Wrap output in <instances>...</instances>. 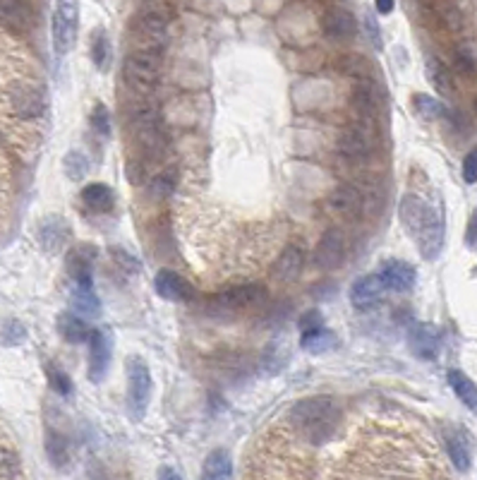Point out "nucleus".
<instances>
[{
    "instance_id": "nucleus-1",
    "label": "nucleus",
    "mask_w": 477,
    "mask_h": 480,
    "mask_svg": "<svg viewBox=\"0 0 477 480\" xmlns=\"http://www.w3.org/2000/svg\"><path fill=\"white\" fill-rule=\"evenodd\" d=\"M48 99L34 58L0 31V135L20 154H31L41 142Z\"/></svg>"
},
{
    "instance_id": "nucleus-2",
    "label": "nucleus",
    "mask_w": 477,
    "mask_h": 480,
    "mask_svg": "<svg viewBox=\"0 0 477 480\" xmlns=\"http://www.w3.org/2000/svg\"><path fill=\"white\" fill-rule=\"evenodd\" d=\"M398 217H401L403 228L415 240L420 255L430 262L437 260L444 248V214L439 211V207L427 202L422 195L408 193V195H403Z\"/></svg>"
},
{
    "instance_id": "nucleus-3",
    "label": "nucleus",
    "mask_w": 477,
    "mask_h": 480,
    "mask_svg": "<svg viewBox=\"0 0 477 480\" xmlns=\"http://www.w3.org/2000/svg\"><path fill=\"white\" fill-rule=\"evenodd\" d=\"M288 423L307 444H324L336 435L341 423V406L331 397H310L293 406Z\"/></svg>"
},
{
    "instance_id": "nucleus-4",
    "label": "nucleus",
    "mask_w": 477,
    "mask_h": 480,
    "mask_svg": "<svg viewBox=\"0 0 477 480\" xmlns=\"http://www.w3.org/2000/svg\"><path fill=\"white\" fill-rule=\"evenodd\" d=\"M127 125L132 130L134 142L140 144L144 154H158L164 150L166 135L161 128V113L157 104L147 97H140L125 106Z\"/></svg>"
},
{
    "instance_id": "nucleus-5",
    "label": "nucleus",
    "mask_w": 477,
    "mask_h": 480,
    "mask_svg": "<svg viewBox=\"0 0 477 480\" xmlns=\"http://www.w3.org/2000/svg\"><path fill=\"white\" fill-rule=\"evenodd\" d=\"M161 56L147 51H132L123 63V80L134 94L147 97L158 82Z\"/></svg>"
},
{
    "instance_id": "nucleus-6",
    "label": "nucleus",
    "mask_w": 477,
    "mask_h": 480,
    "mask_svg": "<svg viewBox=\"0 0 477 480\" xmlns=\"http://www.w3.org/2000/svg\"><path fill=\"white\" fill-rule=\"evenodd\" d=\"M80 34V0H55L51 20L53 48L58 56H67L75 48Z\"/></svg>"
},
{
    "instance_id": "nucleus-7",
    "label": "nucleus",
    "mask_w": 477,
    "mask_h": 480,
    "mask_svg": "<svg viewBox=\"0 0 477 480\" xmlns=\"http://www.w3.org/2000/svg\"><path fill=\"white\" fill-rule=\"evenodd\" d=\"M125 375H127V406L134 418H142L147 406L151 401V370L142 356H130L125 360Z\"/></svg>"
},
{
    "instance_id": "nucleus-8",
    "label": "nucleus",
    "mask_w": 477,
    "mask_h": 480,
    "mask_svg": "<svg viewBox=\"0 0 477 480\" xmlns=\"http://www.w3.org/2000/svg\"><path fill=\"white\" fill-rule=\"evenodd\" d=\"M264 298H267V288L264 286L243 284L214 293L207 300V305H209L211 313H240V310L257 308Z\"/></svg>"
},
{
    "instance_id": "nucleus-9",
    "label": "nucleus",
    "mask_w": 477,
    "mask_h": 480,
    "mask_svg": "<svg viewBox=\"0 0 477 480\" xmlns=\"http://www.w3.org/2000/svg\"><path fill=\"white\" fill-rule=\"evenodd\" d=\"M89 356H87V375H89L91 382H101L108 373V365H111L113 358V334L108 327H98V330H91L89 337Z\"/></svg>"
},
{
    "instance_id": "nucleus-10",
    "label": "nucleus",
    "mask_w": 477,
    "mask_h": 480,
    "mask_svg": "<svg viewBox=\"0 0 477 480\" xmlns=\"http://www.w3.org/2000/svg\"><path fill=\"white\" fill-rule=\"evenodd\" d=\"M321 34L334 41V44H345V41H353L355 34H358V20L353 15L351 10L344 8V5H331V8L324 10L321 15Z\"/></svg>"
},
{
    "instance_id": "nucleus-11",
    "label": "nucleus",
    "mask_w": 477,
    "mask_h": 480,
    "mask_svg": "<svg viewBox=\"0 0 477 480\" xmlns=\"http://www.w3.org/2000/svg\"><path fill=\"white\" fill-rule=\"evenodd\" d=\"M372 133L367 130V125L358 123V125H351L345 128L338 140H336V150L338 154L345 159V161H353V164H362L372 154Z\"/></svg>"
},
{
    "instance_id": "nucleus-12",
    "label": "nucleus",
    "mask_w": 477,
    "mask_h": 480,
    "mask_svg": "<svg viewBox=\"0 0 477 480\" xmlns=\"http://www.w3.org/2000/svg\"><path fill=\"white\" fill-rule=\"evenodd\" d=\"M345 236L341 228H328L324 236L317 243L314 248V267H319L324 271H334L338 270L345 260Z\"/></svg>"
},
{
    "instance_id": "nucleus-13",
    "label": "nucleus",
    "mask_w": 477,
    "mask_h": 480,
    "mask_svg": "<svg viewBox=\"0 0 477 480\" xmlns=\"http://www.w3.org/2000/svg\"><path fill=\"white\" fill-rule=\"evenodd\" d=\"M408 346L420 360H434L441 351V331L430 322H415L408 330Z\"/></svg>"
},
{
    "instance_id": "nucleus-14",
    "label": "nucleus",
    "mask_w": 477,
    "mask_h": 480,
    "mask_svg": "<svg viewBox=\"0 0 477 480\" xmlns=\"http://www.w3.org/2000/svg\"><path fill=\"white\" fill-rule=\"evenodd\" d=\"M444 447H447L451 464L458 471H470V466H473V437L468 435V430L458 428V425L444 428Z\"/></svg>"
},
{
    "instance_id": "nucleus-15",
    "label": "nucleus",
    "mask_w": 477,
    "mask_h": 480,
    "mask_svg": "<svg viewBox=\"0 0 477 480\" xmlns=\"http://www.w3.org/2000/svg\"><path fill=\"white\" fill-rule=\"evenodd\" d=\"M70 233L72 231L65 219L51 214L38 224V243L48 255H60V253H65L67 243H70Z\"/></svg>"
},
{
    "instance_id": "nucleus-16",
    "label": "nucleus",
    "mask_w": 477,
    "mask_h": 480,
    "mask_svg": "<svg viewBox=\"0 0 477 480\" xmlns=\"http://www.w3.org/2000/svg\"><path fill=\"white\" fill-rule=\"evenodd\" d=\"M384 291H387V286L379 274H365L351 286V305L360 313H367L384 298Z\"/></svg>"
},
{
    "instance_id": "nucleus-17",
    "label": "nucleus",
    "mask_w": 477,
    "mask_h": 480,
    "mask_svg": "<svg viewBox=\"0 0 477 480\" xmlns=\"http://www.w3.org/2000/svg\"><path fill=\"white\" fill-rule=\"evenodd\" d=\"M379 277L387 288L405 293L411 291L415 281H418V271H415V267H413L411 262H405V260H387V262L381 264Z\"/></svg>"
},
{
    "instance_id": "nucleus-18",
    "label": "nucleus",
    "mask_w": 477,
    "mask_h": 480,
    "mask_svg": "<svg viewBox=\"0 0 477 480\" xmlns=\"http://www.w3.org/2000/svg\"><path fill=\"white\" fill-rule=\"evenodd\" d=\"M302 267H305V250L300 245H285L284 253L271 267V277L277 279L278 284H293L302 274Z\"/></svg>"
},
{
    "instance_id": "nucleus-19",
    "label": "nucleus",
    "mask_w": 477,
    "mask_h": 480,
    "mask_svg": "<svg viewBox=\"0 0 477 480\" xmlns=\"http://www.w3.org/2000/svg\"><path fill=\"white\" fill-rule=\"evenodd\" d=\"M0 24L13 31L31 30L34 24L31 0H0Z\"/></svg>"
},
{
    "instance_id": "nucleus-20",
    "label": "nucleus",
    "mask_w": 477,
    "mask_h": 480,
    "mask_svg": "<svg viewBox=\"0 0 477 480\" xmlns=\"http://www.w3.org/2000/svg\"><path fill=\"white\" fill-rule=\"evenodd\" d=\"M154 288L161 298L173 300V303H187L194 298V288L180 277L178 271L161 270L154 279Z\"/></svg>"
},
{
    "instance_id": "nucleus-21",
    "label": "nucleus",
    "mask_w": 477,
    "mask_h": 480,
    "mask_svg": "<svg viewBox=\"0 0 477 480\" xmlns=\"http://www.w3.org/2000/svg\"><path fill=\"white\" fill-rule=\"evenodd\" d=\"M328 210L341 219H358L362 211V193L353 185H338L328 195Z\"/></svg>"
},
{
    "instance_id": "nucleus-22",
    "label": "nucleus",
    "mask_w": 477,
    "mask_h": 480,
    "mask_svg": "<svg viewBox=\"0 0 477 480\" xmlns=\"http://www.w3.org/2000/svg\"><path fill=\"white\" fill-rule=\"evenodd\" d=\"M58 334L65 339L67 344H87L91 337V330L87 320H84L80 313H72V310H65L58 315Z\"/></svg>"
},
{
    "instance_id": "nucleus-23",
    "label": "nucleus",
    "mask_w": 477,
    "mask_h": 480,
    "mask_svg": "<svg viewBox=\"0 0 477 480\" xmlns=\"http://www.w3.org/2000/svg\"><path fill=\"white\" fill-rule=\"evenodd\" d=\"M82 204L94 214H108L115 204V193L104 183H89L82 188Z\"/></svg>"
},
{
    "instance_id": "nucleus-24",
    "label": "nucleus",
    "mask_w": 477,
    "mask_h": 480,
    "mask_svg": "<svg viewBox=\"0 0 477 480\" xmlns=\"http://www.w3.org/2000/svg\"><path fill=\"white\" fill-rule=\"evenodd\" d=\"M89 56L91 63H94V68H97L98 73H108V70H111L113 48H111V39H108V31H106L104 27H97V30L91 31Z\"/></svg>"
},
{
    "instance_id": "nucleus-25",
    "label": "nucleus",
    "mask_w": 477,
    "mask_h": 480,
    "mask_svg": "<svg viewBox=\"0 0 477 480\" xmlns=\"http://www.w3.org/2000/svg\"><path fill=\"white\" fill-rule=\"evenodd\" d=\"M351 104L360 116H365V118L372 116L374 108H377V90H374V82L370 77H355V84H353L351 91Z\"/></svg>"
},
{
    "instance_id": "nucleus-26",
    "label": "nucleus",
    "mask_w": 477,
    "mask_h": 480,
    "mask_svg": "<svg viewBox=\"0 0 477 480\" xmlns=\"http://www.w3.org/2000/svg\"><path fill=\"white\" fill-rule=\"evenodd\" d=\"M447 380H448V387H451L456 397H458V401H461L468 411L477 413V384L458 368L448 370Z\"/></svg>"
},
{
    "instance_id": "nucleus-27",
    "label": "nucleus",
    "mask_w": 477,
    "mask_h": 480,
    "mask_svg": "<svg viewBox=\"0 0 477 480\" xmlns=\"http://www.w3.org/2000/svg\"><path fill=\"white\" fill-rule=\"evenodd\" d=\"M425 73L427 80H430V84H432L437 94H441V97H451V94H454L456 91L454 73H451V68L444 65L439 58H427Z\"/></svg>"
},
{
    "instance_id": "nucleus-28",
    "label": "nucleus",
    "mask_w": 477,
    "mask_h": 480,
    "mask_svg": "<svg viewBox=\"0 0 477 480\" xmlns=\"http://www.w3.org/2000/svg\"><path fill=\"white\" fill-rule=\"evenodd\" d=\"M72 310L82 317L101 315V300H98L94 286H77L72 284V296H70Z\"/></svg>"
},
{
    "instance_id": "nucleus-29",
    "label": "nucleus",
    "mask_w": 477,
    "mask_h": 480,
    "mask_svg": "<svg viewBox=\"0 0 477 480\" xmlns=\"http://www.w3.org/2000/svg\"><path fill=\"white\" fill-rule=\"evenodd\" d=\"M233 476V459L228 450H214L209 451V457L204 459L201 466V478L207 480H224Z\"/></svg>"
},
{
    "instance_id": "nucleus-30",
    "label": "nucleus",
    "mask_w": 477,
    "mask_h": 480,
    "mask_svg": "<svg viewBox=\"0 0 477 480\" xmlns=\"http://www.w3.org/2000/svg\"><path fill=\"white\" fill-rule=\"evenodd\" d=\"M20 476H22L20 454L13 440L0 430V478H20Z\"/></svg>"
},
{
    "instance_id": "nucleus-31",
    "label": "nucleus",
    "mask_w": 477,
    "mask_h": 480,
    "mask_svg": "<svg viewBox=\"0 0 477 480\" xmlns=\"http://www.w3.org/2000/svg\"><path fill=\"white\" fill-rule=\"evenodd\" d=\"M10 207H13V173H10L8 159L0 150V231L8 224Z\"/></svg>"
},
{
    "instance_id": "nucleus-32",
    "label": "nucleus",
    "mask_w": 477,
    "mask_h": 480,
    "mask_svg": "<svg viewBox=\"0 0 477 480\" xmlns=\"http://www.w3.org/2000/svg\"><path fill=\"white\" fill-rule=\"evenodd\" d=\"M94 262H97V248L94 245H75V248L67 253V274L75 277V274H87V271L94 270Z\"/></svg>"
},
{
    "instance_id": "nucleus-33",
    "label": "nucleus",
    "mask_w": 477,
    "mask_h": 480,
    "mask_svg": "<svg viewBox=\"0 0 477 480\" xmlns=\"http://www.w3.org/2000/svg\"><path fill=\"white\" fill-rule=\"evenodd\" d=\"M300 346L310 353L331 351L336 346V334L321 324V327H314V330L300 331Z\"/></svg>"
},
{
    "instance_id": "nucleus-34",
    "label": "nucleus",
    "mask_w": 477,
    "mask_h": 480,
    "mask_svg": "<svg viewBox=\"0 0 477 480\" xmlns=\"http://www.w3.org/2000/svg\"><path fill=\"white\" fill-rule=\"evenodd\" d=\"M46 454H48V459H51V464L55 468H63V466L70 464V457H72L70 440L63 433H58V430H48V435H46Z\"/></svg>"
},
{
    "instance_id": "nucleus-35",
    "label": "nucleus",
    "mask_w": 477,
    "mask_h": 480,
    "mask_svg": "<svg viewBox=\"0 0 477 480\" xmlns=\"http://www.w3.org/2000/svg\"><path fill=\"white\" fill-rule=\"evenodd\" d=\"M137 15L154 20V22L171 24V20L175 17V3L173 0H140Z\"/></svg>"
},
{
    "instance_id": "nucleus-36",
    "label": "nucleus",
    "mask_w": 477,
    "mask_h": 480,
    "mask_svg": "<svg viewBox=\"0 0 477 480\" xmlns=\"http://www.w3.org/2000/svg\"><path fill=\"white\" fill-rule=\"evenodd\" d=\"M413 108L422 120H441L448 116L447 104L441 99L430 97V94H415L413 97Z\"/></svg>"
},
{
    "instance_id": "nucleus-37",
    "label": "nucleus",
    "mask_w": 477,
    "mask_h": 480,
    "mask_svg": "<svg viewBox=\"0 0 477 480\" xmlns=\"http://www.w3.org/2000/svg\"><path fill=\"white\" fill-rule=\"evenodd\" d=\"M178 188V171L175 168H166V171L157 173L154 178L149 180V193L151 197H157V200H166V197H171Z\"/></svg>"
},
{
    "instance_id": "nucleus-38",
    "label": "nucleus",
    "mask_w": 477,
    "mask_h": 480,
    "mask_svg": "<svg viewBox=\"0 0 477 480\" xmlns=\"http://www.w3.org/2000/svg\"><path fill=\"white\" fill-rule=\"evenodd\" d=\"M451 60H454V70L458 75H475L477 73V53L473 51V46H456Z\"/></svg>"
},
{
    "instance_id": "nucleus-39",
    "label": "nucleus",
    "mask_w": 477,
    "mask_h": 480,
    "mask_svg": "<svg viewBox=\"0 0 477 480\" xmlns=\"http://www.w3.org/2000/svg\"><path fill=\"white\" fill-rule=\"evenodd\" d=\"M46 377H48V384H51V390L60 397H72V380L67 375L65 370L55 365V363H48L46 365Z\"/></svg>"
},
{
    "instance_id": "nucleus-40",
    "label": "nucleus",
    "mask_w": 477,
    "mask_h": 480,
    "mask_svg": "<svg viewBox=\"0 0 477 480\" xmlns=\"http://www.w3.org/2000/svg\"><path fill=\"white\" fill-rule=\"evenodd\" d=\"M63 168H65L67 178L82 180L87 173H89V159L82 151H67L65 159H63Z\"/></svg>"
},
{
    "instance_id": "nucleus-41",
    "label": "nucleus",
    "mask_w": 477,
    "mask_h": 480,
    "mask_svg": "<svg viewBox=\"0 0 477 480\" xmlns=\"http://www.w3.org/2000/svg\"><path fill=\"white\" fill-rule=\"evenodd\" d=\"M91 128L97 133L101 140H108L113 133V123H111V111L106 108L104 104L94 106V111H91Z\"/></svg>"
},
{
    "instance_id": "nucleus-42",
    "label": "nucleus",
    "mask_w": 477,
    "mask_h": 480,
    "mask_svg": "<svg viewBox=\"0 0 477 480\" xmlns=\"http://www.w3.org/2000/svg\"><path fill=\"white\" fill-rule=\"evenodd\" d=\"M111 257L115 260V264H118L120 270L130 271V274H137V271H140V267H142L137 257H132L130 253H125V250H120V248H113Z\"/></svg>"
},
{
    "instance_id": "nucleus-43",
    "label": "nucleus",
    "mask_w": 477,
    "mask_h": 480,
    "mask_svg": "<svg viewBox=\"0 0 477 480\" xmlns=\"http://www.w3.org/2000/svg\"><path fill=\"white\" fill-rule=\"evenodd\" d=\"M463 180L470 183V185L477 183V147H473L463 159Z\"/></svg>"
},
{
    "instance_id": "nucleus-44",
    "label": "nucleus",
    "mask_w": 477,
    "mask_h": 480,
    "mask_svg": "<svg viewBox=\"0 0 477 480\" xmlns=\"http://www.w3.org/2000/svg\"><path fill=\"white\" fill-rule=\"evenodd\" d=\"M0 334H3V339L8 341V344H20L24 337H27V331H24V327L20 322H15V320H10V322L3 324V330H0Z\"/></svg>"
},
{
    "instance_id": "nucleus-45",
    "label": "nucleus",
    "mask_w": 477,
    "mask_h": 480,
    "mask_svg": "<svg viewBox=\"0 0 477 480\" xmlns=\"http://www.w3.org/2000/svg\"><path fill=\"white\" fill-rule=\"evenodd\" d=\"M365 31H367V39H370V44L374 46V48H381V30L379 24H377V17H374V13H370L367 10L365 13Z\"/></svg>"
},
{
    "instance_id": "nucleus-46",
    "label": "nucleus",
    "mask_w": 477,
    "mask_h": 480,
    "mask_svg": "<svg viewBox=\"0 0 477 480\" xmlns=\"http://www.w3.org/2000/svg\"><path fill=\"white\" fill-rule=\"evenodd\" d=\"M321 324H324V317H321L319 310H307V313H302L298 320L300 331L314 330V327H321Z\"/></svg>"
},
{
    "instance_id": "nucleus-47",
    "label": "nucleus",
    "mask_w": 477,
    "mask_h": 480,
    "mask_svg": "<svg viewBox=\"0 0 477 480\" xmlns=\"http://www.w3.org/2000/svg\"><path fill=\"white\" fill-rule=\"evenodd\" d=\"M125 171H127V176H130V180H132V183H142L144 176H147V166H144L142 161H130Z\"/></svg>"
},
{
    "instance_id": "nucleus-48",
    "label": "nucleus",
    "mask_w": 477,
    "mask_h": 480,
    "mask_svg": "<svg viewBox=\"0 0 477 480\" xmlns=\"http://www.w3.org/2000/svg\"><path fill=\"white\" fill-rule=\"evenodd\" d=\"M465 243H468V245L477 243V210H473V217H470V221H468V231H465Z\"/></svg>"
},
{
    "instance_id": "nucleus-49",
    "label": "nucleus",
    "mask_w": 477,
    "mask_h": 480,
    "mask_svg": "<svg viewBox=\"0 0 477 480\" xmlns=\"http://www.w3.org/2000/svg\"><path fill=\"white\" fill-rule=\"evenodd\" d=\"M396 8V0H374V10L379 13V15H391Z\"/></svg>"
},
{
    "instance_id": "nucleus-50",
    "label": "nucleus",
    "mask_w": 477,
    "mask_h": 480,
    "mask_svg": "<svg viewBox=\"0 0 477 480\" xmlns=\"http://www.w3.org/2000/svg\"><path fill=\"white\" fill-rule=\"evenodd\" d=\"M158 478H171V480H178L180 473L173 471V468H168V466H164L161 471H158Z\"/></svg>"
},
{
    "instance_id": "nucleus-51",
    "label": "nucleus",
    "mask_w": 477,
    "mask_h": 480,
    "mask_svg": "<svg viewBox=\"0 0 477 480\" xmlns=\"http://www.w3.org/2000/svg\"><path fill=\"white\" fill-rule=\"evenodd\" d=\"M475 111H477V97H475Z\"/></svg>"
}]
</instances>
